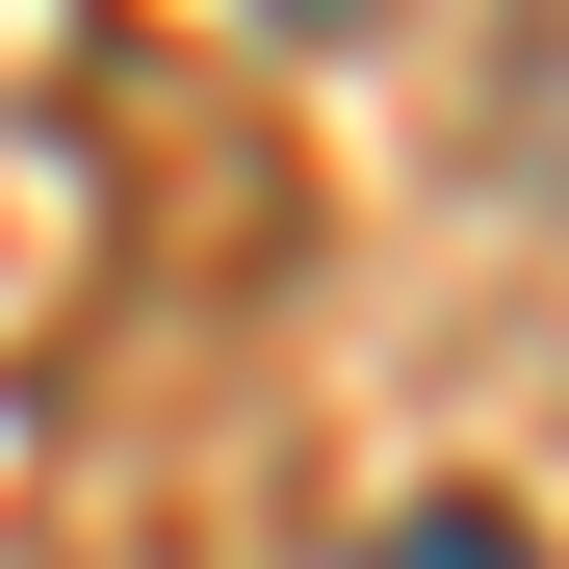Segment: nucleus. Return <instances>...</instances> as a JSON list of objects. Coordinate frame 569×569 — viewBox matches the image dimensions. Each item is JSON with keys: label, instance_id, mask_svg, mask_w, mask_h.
Segmentation results:
<instances>
[{"label": "nucleus", "instance_id": "nucleus-3", "mask_svg": "<svg viewBox=\"0 0 569 569\" xmlns=\"http://www.w3.org/2000/svg\"><path fill=\"white\" fill-rule=\"evenodd\" d=\"M284 27H311V0H284ZM337 27H362V0H337Z\"/></svg>", "mask_w": 569, "mask_h": 569}, {"label": "nucleus", "instance_id": "nucleus-1", "mask_svg": "<svg viewBox=\"0 0 569 569\" xmlns=\"http://www.w3.org/2000/svg\"><path fill=\"white\" fill-rule=\"evenodd\" d=\"M492 130H518V181L569 208V0H518V52H492Z\"/></svg>", "mask_w": 569, "mask_h": 569}, {"label": "nucleus", "instance_id": "nucleus-2", "mask_svg": "<svg viewBox=\"0 0 569 569\" xmlns=\"http://www.w3.org/2000/svg\"><path fill=\"white\" fill-rule=\"evenodd\" d=\"M389 569H543V543H518V518H466V492H440V518H389Z\"/></svg>", "mask_w": 569, "mask_h": 569}]
</instances>
